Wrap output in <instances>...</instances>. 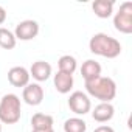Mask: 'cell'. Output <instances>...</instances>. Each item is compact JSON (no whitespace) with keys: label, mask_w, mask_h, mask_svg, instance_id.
I'll use <instances>...</instances> for the list:
<instances>
[{"label":"cell","mask_w":132,"mask_h":132,"mask_svg":"<svg viewBox=\"0 0 132 132\" xmlns=\"http://www.w3.org/2000/svg\"><path fill=\"white\" fill-rule=\"evenodd\" d=\"M89 50L96 56L115 59L117 56L121 54V44L120 40L106 33H96L89 40Z\"/></svg>","instance_id":"cell-1"},{"label":"cell","mask_w":132,"mask_h":132,"mask_svg":"<svg viewBox=\"0 0 132 132\" xmlns=\"http://www.w3.org/2000/svg\"><path fill=\"white\" fill-rule=\"evenodd\" d=\"M86 90L90 96L100 100L101 103H110L117 96V84L109 76H98L95 79L84 82Z\"/></svg>","instance_id":"cell-2"},{"label":"cell","mask_w":132,"mask_h":132,"mask_svg":"<svg viewBox=\"0 0 132 132\" xmlns=\"http://www.w3.org/2000/svg\"><path fill=\"white\" fill-rule=\"evenodd\" d=\"M22 115L20 98L16 93H6L0 100V123L16 124Z\"/></svg>","instance_id":"cell-3"},{"label":"cell","mask_w":132,"mask_h":132,"mask_svg":"<svg viewBox=\"0 0 132 132\" xmlns=\"http://www.w3.org/2000/svg\"><path fill=\"white\" fill-rule=\"evenodd\" d=\"M113 27L123 34L132 33V2H123L113 16Z\"/></svg>","instance_id":"cell-4"},{"label":"cell","mask_w":132,"mask_h":132,"mask_svg":"<svg viewBox=\"0 0 132 132\" xmlns=\"http://www.w3.org/2000/svg\"><path fill=\"white\" fill-rule=\"evenodd\" d=\"M69 107L73 113L76 115H86L90 112L92 109V103H90V98L87 93L81 92V90H76L73 93H70V98H69Z\"/></svg>","instance_id":"cell-5"},{"label":"cell","mask_w":132,"mask_h":132,"mask_svg":"<svg viewBox=\"0 0 132 132\" xmlns=\"http://www.w3.org/2000/svg\"><path fill=\"white\" fill-rule=\"evenodd\" d=\"M37 34H39V23L33 19L19 22L14 30V36L19 40H33Z\"/></svg>","instance_id":"cell-6"},{"label":"cell","mask_w":132,"mask_h":132,"mask_svg":"<svg viewBox=\"0 0 132 132\" xmlns=\"http://www.w3.org/2000/svg\"><path fill=\"white\" fill-rule=\"evenodd\" d=\"M44 89L40 84L37 82H30L27 87H23L22 92V100L28 104V106H39L44 101Z\"/></svg>","instance_id":"cell-7"},{"label":"cell","mask_w":132,"mask_h":132,"mask_svg":"<svg viewBox=\"0 0 132 132\" xmlns=\"http://www.w3.org/2000/svg\"><path fill=\"white\" fill-rule=\"evenodd\" d=\"M30 78H31L30 72L25 67H22V65H16V67H11L8 70V81L14 87H19V89L27 87L30 84Z\"/></svg>","instance_id":"cell-8"},{"label":"cell","mask_w":132,"mask_h":132,"mask_svg":"<svg viewBox=\"0 0 132 132\" xmlns=\"http://www.w3.org/2000/svg\"><path fill=\"white\" fill-rule=\"evenodd\" d=\"M113 115H115V107L112 106V103H100L92 110V118L96 123H107L113 118Z\"/></svg>","instance_id":"cell-9"},{"label":"cell","mask_w":132,"mask_h":132,"mask_svg":"<svg viewBox=\"0 0 132 132\" xmlns=\"http://www.w3.org/2000/svg\"><path fill=\"white\" fill-rule=\"evenodd\" d=\"M28 72H30V76H33L37 82H44L51 76V65L45 61H36L33 62Z\"/></svg>","instance_id":"cell-10"},{"label":"cell","mask_w":132,"mask_h":132,"mask_svg":"<svg viewBox=\"0 0 132 132\" xmlns=\"http://www.w3.org/2000/svg\"><path fill=\"white\" fill-rule=\"evenodd\" d=\"M53 84H54V89H56L59 93L65 95V93H69V92L73 89L75 79H73V75L57 72V73L53 76Z\"/></svg>","instance_id":"cell-11"},{"label":"cell","mask_w":132,"mask_h":132,"mask_svg":"<svg viewBox=\"0 0 132 132\" xmlns=\"http://www.w3.org/2000/svg\"><path fill=\"white\" fill-rule=\"evenodd\" d=\"M81 75L84 81H90V79L101 76V64L95 59H87L81 65Z\"/></svg>","instance_id":"cell-12"},{"label":"cell","mask_w":132,"mask_h":132,"mask_svg":"<svg viewBox=\"0 0 132 132\" xmlns=\"http://www.w3.org/2000/svg\"><path fill=\"white\" fill-rule=\"evenodd\" d=\"M113 0H95L92 3V10L96 17L100 19H109L113 14Z\"/></svg>","instance_id":"cell-13"},{"label":"cell","mask_w":132,"mask_h":132,"mask_svg":"<svg viewBox=\"0 0 132 132\" xmlns=\"http://www.w3.org/2000/svg\"><path fill=\"white\" fill-rule=\"evenodd\" d=\"M53 124H54V120L51 115L48 113H34L33 118H31V126H33V130H50L53 129Z\"/></svg>","instance_id":"cell-14"},{"label":"cell","mask_w":132,"mask_h":132,"mask_svg":"<svg viewBox=\"0 0 132 132\" xmlns=\"http://www.w3.org/2000/svg\"><path fill=\"white\" fill-rule=\"evenodd\" d=\"M57 72H62V73H69V75H73L75 70L78 69V61L75 56L72 54H64L59 57L57 61Z\"/></svg>","instance_id":"cell-15"},{"label":"cell","mask_w":132,"mask_h":132,"mask_svg":"<svg viewBox=\"0 0 132 132\" xmlns=\"http://www.w3.org/2000/svg\"><path fill=\"white\" fill-rule=\"evenodd\" d=\"M87 123L79 117H72L64 121V132H86Z\"/></svg>","instance_id":"cell-16"},{"label":"cell","mask_w":132,"mask_h":132,"mask_svg":"<svg viewBox=\"0 0 132 132\" xmlns=\"http://www.w3.org/2000/svg\"><path fill=\"white\" fill-rule=\"evenodd\" d=\"M17 44V39L13 31H10L5 27H0V47L5 50H13Z\"/></svg>","instance_id":"cell-17"},{"label":"cell","mask_w":132,"mask_h":132,"mask_svg":"<svg viewBox=\"0 0 132 132\" xmlns=\"http://www.w3.org/2000/svg\"><path fill=\"white\" fill-rule=\"evenodd\" d=\"M93 132H115V130H113V127H112V126H107V124H101V126L95 127V130H93Z\"/></svg>","instance_id":"cell-18"},{"label":"cell","mask_w":132,"mask_h":132,"mask_svg":"<svg viewBox=\"0 0 132 132\" xmlns=\"http://www.w3.org/2000/svg\"><path fill=\"white\" fill-rule=\"evenodd\" d=\"M5 20H6V11H5L3 6H0V25H2Z\"/></svg>","instance_id":"cell-19"},{"label":"cell","mask_w":132,"mask_h":132,"mask_svg":"<svg viewBox=\"0 0 132 132\" xmlns=\"http://www.w3.org/2000/svg\"><path fill=\"white\" fill-rule=\"evenodd\" d=\"M31 132H54L53 129H50V130H31Z\"/></svg>","instance_id":"cell-20"},{"label":"cell","mask_w":132,"mask_h":132,"mask_svg":"<svg viewBox=\"0 0 132 132\" xmlns=\"http://www.w3.org/2000/svg\"><path fill=\"white\" fill-rule=\"evenodd\" d=\"M0 132H2V123H0Z\"/></svg>","instance_id":"cell-21"}]
</instances>
